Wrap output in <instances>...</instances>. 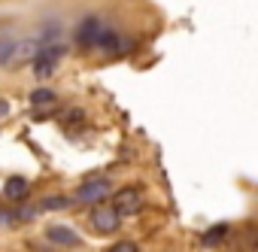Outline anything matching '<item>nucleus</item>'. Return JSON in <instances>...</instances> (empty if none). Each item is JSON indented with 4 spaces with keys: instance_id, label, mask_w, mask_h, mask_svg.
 I'll return each mask as SVG.
<instances>
[{
    "instance_id": "obj_1",
    "label": "nucleus",
    "mask_w": 258,
    "mask_h": 252,
    "mask_svg": "<svg viewBox=\"0 0 258 252\" xmlns=\"http://www.w3.org/2000/svg\"><path fill=\"white\" fill-rule=\"evenodd\" d=\"M34 61V73L40 76V79H46V76H52L55 70H58V64L64 61V49L61 46H43V49H37V55L31 58Z\"/></svg>"
},
{
    "instance_id": "obj_9",
    "label": "nucleus",
    "mask_w": 258,
    "mask_h": 252,
    "mask_svg": "<svg viewBox=\"0 0 258 252\" xmlns=\"http://www.w3.org/2000/svg\"><path fill=\"white\" fill-rule=\"evenodd\" d=\"M228 234H231V228H228V225H213V228L204 234V243H207V246H219Z\"/></svg>"
},
{
    "instance_id": "obj_8",
    "label": "nucleus",
    "mask_w": 258,
    "mask_h": 252,
    "mask_svg": "<svg viewBox=\"0 0 258 252\" xmlns=\"http://www.w3.org/2000/svg\"><path fill=\"white\" fill-rule=\"evenodd\" d=\"M118 40H121L118 34H112V31H100L94 46H100V49H106V52H118V49H121V43H118Z\"/></svg>"
},
{
    "instance_id": "obj_12",
    "label": "nucleus",
    "mask_w": 258,
    "mask_h": 252,
    "mask_svg": "<svg viewBox=\"0 0 258 252\" xmlns=\"http://www.w3.org/2000/svg\"><path fill=\"white\" fill-rule=\"evenodd\" d=\"M109 252H140V249H137V243H131V240H118V243L109 246Z\"/></svg>"
},
{
    "instance_id": "obj_2",
    "label": "nucleus",
    "mask_w": 258,
    "mask_h": 252,
    "mask_svg": "<svg viewBox=\"0 0 258 252\" xmlns=\"http://www.w3.org/2000/svg\"><path fill=\"white\" fill-rule=\"evenodd\" d=\"M112 207H115L118 216H134V213L143 207V195H140V188H134V185L118 188V192L112 195Z\"/></svg>"
},
{
    "instance_id": "obj_7",
    "label": "nucleus",
    "mask_w": 258,
    "mask_h": 252,
    "mask_svg": "<svg viewBox=\"0 0 258 252\" xmlns=\"http://www.w3.org/2000/svg\"><path fill=\"white\" fill-rule=\"evenodd\" d=\"M28 192H31V185H28V179H22V176H13V179H7V185H4V195L13 198V201H22Z\"/></svg>"
},
{
    "instance_id": "obj_6",
    "label": "nucleus",
    "mask_w": 258,
    "mask_h": 252,
    "mask_svg": "<svg viewBox=\"0 0 258 252\" xmlns=\"http://www.w3.org/2000/svg\"><path fill=\"white\" fill-rule=\"evenodd\" d=\"M49 240L58 243V246H79V243H82L79 234H76L73 228H64V225H52V228H49Z\"/></svg>"
},
{
    "instance_id": "obj_4",
    "label": "nucleus",
    "mask_w": 258,
    "mask_h": 252,
    "mask_svg": "<svg viewBox=\"0 0 258 252\" xmlns=\"http://www.w3.org/2000/svg\"><path fill=\"white\" fill-rule=\"evenodd\" d=\"M118 222H121V216L115 213V207H97V210L91 213V225H94L100 234H112V231L118 228Z\"/></svg>"
},
{
    "instance_id": "obj_10",
    "label": "nucleus",
    "mask_w": 258,
    "mask_h": 252,
    "mask_svg": "<svg viewBox=\"0 0 258 252\" xmlns=\"http://www.w3.org/2000/svg\"><path fill=\"white\" fill-rule=\"evenodd\" d=\"M31 103H34V106H40V103H55V94H52L49 88H34V91H31Z\"/></svg>"
},
{
    "instance_id": "obj_11",
    "label": "nucleus",
    "mask_w": 258,
    "mask_h": 252,
    "mask_svg": "<svg viewBox=\"0 0 258 252\" xmlns=\"http://www.w3.org/2000/svg\"><path fill=\"white\" fill-rule=\"evenodd\" d=\"M70 207V198H46L43 201V210H64Z\"/></svg>"
},
{
    "instance_id": "obj_3",
    "label": "nucleus",
    "mask_w": 258,
    "mask_h": 252,
    "mask_svg": "<svg viewBox=\"0 0 258 252\" xmlns=\"http://www.w3.org/2000/svg\"><path fill=\"white\" fill-rule=\"evenodd\" d=\"M109 192H112L109 179H88V182L79 185V195H76V198H79L82 204H100Z\"/></svg>"
},
{
    "instance_id": "obj_13",
    "label": "nucleus",
    "mask_w": 258,
    "mask_h": 252,
    "mask_svg": "<svg viewBox=\"0 0 258 252\" xmlns=\"http://www.w3.org/2000/svg\"><path fill=\"white\" fill-rule=\"evenodd\" d=\"M7 109H10V106H7V100H0V115H4Z\"/></svg>"
},
{
    "instance_id": "obj_5",
    "label": "nucleus",
    "mask_w": 258,
    "mask_h": 252,
    "mask_svg": "<svg viewBox=\"0 0 258 252\" xmlns=\"http://www.w3.org/2000/svg\"><path fill=\"white\" fill-rule=\"evenodd\" d=\"M97 34H100V19H97V16L82 19L79 28H76V40H79V46H94V43H97Z\"/></svg>"
}]
</instances>
